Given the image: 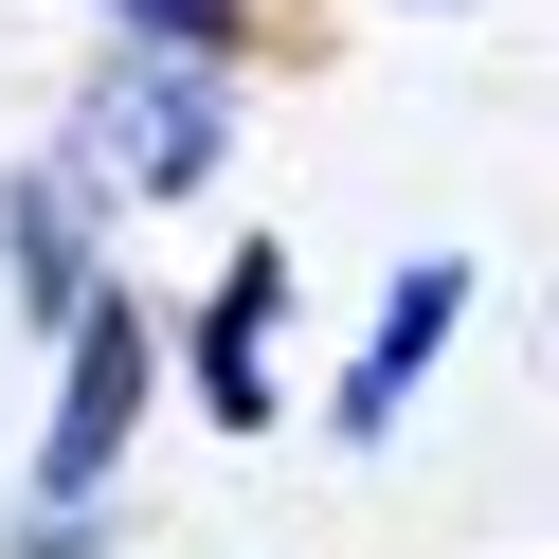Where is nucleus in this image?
<instances>
[{
    "instance_id": "f257e3e1",
    "label": "nucleus",
    "mask_w": 559,
    "mask_h": 559,
    "mask_svg": "<svg viewBox=\"0 0 559 559\" xmlns=\"http://www.w3.org/2000/svg\"><path fill=\"white\" fill-rule=\"evenodd\" d=\"M55 163H73L91 199H109V181H127V199H199V181L235 163V91L181 73V55H109V73L73 91V145H55Z\"/></svg>"
},
{
    "instance_id": "f03ea898",
    "label": "nucleus",
    "mask_w": 559,
    "mask_h": 559,
    "mask_svg": "<svg viewBox=\"0 0 559 559\" xmlns=\"http://www.w3.org/2000/svg\"><path fill=\"white\" fill-rule=\"evenodd\" d=\"M145 379H163V325L127 289H91L73 325H55V415H37V469H19V506H109L127 433H145Z\"/></svg>"
},
{
    "instance_id": "7ed1b4c3",
    "label": "nucleus",
    "mask_w": 559,
    "mask_h": 559,
    "mask_svg": "<svg viewBox=\"0 0 559 559\" xmlns=\"http://www.w3.org/2000/svg\"><path fill=\"white\" fill-rule=\"evenodd\" d=\"M451 325H469V253H415L397 289H379V325H361V361H343V397H325V433L343 451H379L415 397H433V361H451Z\"/></svg>"
},
{
    "instance_id": "20e7f679",
    "label": "nucleus",
    "mask_w": 559,
    "mask_h": 559,
    "mask_svg": "<svg viewBox=\"0 0 559 559\" xmlns=\"http://www.w3.org/2000/svg\"><path fill=\"white\" fill-rule=\"evenodd\" d=\"M271 325H289V253L253 235V253L199 289V343H181V361H199V415H217V433H271Z\"/></svg>"
},
{
    "instance_id": "39448f33",
    "label": "nucleus",
    "mask_w": 559,
    "mask_h": 559,
    "mask_svg": "<svg viewBox=\"0 0 559 559\" xmlns=\"http://www.w3.org/2000/svg\"><path fill=\"white\" fill-rule=\"evenodd\" d=\"M0 289H19V325H73L91 307V181L73 163H19L0 181Z\"/></svg>"
},
{
    "instance_id": "423d86ee",
    "label": "nucleus",
    "mask_w": 559,
    "mask_h": 559,
    "mask_svg": "<svg viewBox=\"0 0 559 559\" xmlns=\"http://www.w3.org/2000/svg\"><path fill=\"white\" fill-rule=\"evenodd\" d=\"M127 55H181V73H235V37H253V0H109Z\"/></svg>"
}]
</instances>
